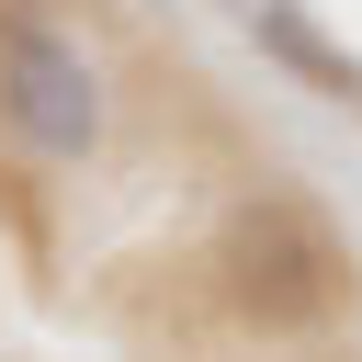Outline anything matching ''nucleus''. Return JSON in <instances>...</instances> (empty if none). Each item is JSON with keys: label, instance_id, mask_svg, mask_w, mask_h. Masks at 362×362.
<instances>
[{"label": "nucleus", "instance_id": "obj_1", "mask_svg": "<svg viewBox=\"0 0 362 362\" xmlns=\"http://www.w3.org/2000/svg\"><path fill=\"white\" fill-rule=\"evenodd\" d=\"M215 283H226V305L249 317V328H328L339 305H351V238L305 204V192H249V204H226V226H215Z\"/></svg>", "mask_w": 362, "mask_h": 362}, {"label": "nucleus", "instance_id": "obj_2", "mask_svg": "<svg viewBox=\"0 0 362 362\" xmlns=\"http://www.w3.org/2000/svg\"><path fill=\"white\" fill-rule=\"evenodd\" d=\"M0 124L11 147H34L45 170H79L102 147V68L79 57V34H57L34 0L0 11Z\"/></svg>", "mask_w": 362, "mask_h": 362}, {"label": "nucleus", "instance_id": "obj_3", "mask_svg": "<svg viewBox=\"0 0 362 362\" xmlns=\"http://www.w3.org/2000/svg\"><path fill=\"white\" fill-rule=\"evenodd\" d=\"M249 34H260V45L305 79V90H328V102H351V113H362V68H351V57H339V45H328L294 0H249Z\"/></svg>", "mask_w": 362, "mask_h": 362}, {"label": "nucleus", "instance_id": "obj_4", "mask_svg": "<svg viewBox=\"0 0 362 362\" xmlns=\"http://www.w3.org/2000/svg\"><path fill=\"white\" fill-rule=\"evenodd\" d=\"M0 11H23V0H0Z\"/></svg>", "mask_w": 362, "mask_h": 362}]
</instances>
